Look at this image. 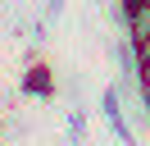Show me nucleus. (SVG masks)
I'll list each match as a JSON object with an SVG mask.
<instances>
[{"label": "nucleus", "instance_id": "nucleus-3", "mask_svg": "<svg viewBox=\"0 0 150 146\" xmlns=\"http://www.w3.org/2000/svg\"><path fill=\"white\" fill-rule=\"evenodd\" d=\"M137 87H150V59L137 64Z\"/></svg>", "mask_w": 150, "mask_h": 146}, {"label": "nucleus", "instance_id": "nucleus-2", "mask_svg": "<svg viewBox=\"0 0 150 146\" xmlns=\"http://www.w3.org/2000/svg\"><path fill=\"white\" fill-rule=\"evenodd\" d=\"M132 50H137V64H141V59H150V32L141 36V41H132Z\"/></svg>", "mask_w": 150, "mask_h": 146}, {"label": "nucleus", "instance_id": "nucleus-1", "mask_svg": "<svg viewBox=\"0 0 150 146\" xmlns=\"http://www.w3.org/2000/svg\"><path fill=\"white\" fill-rule=\"evenodd\" d=\"M123 27H127V41H141V36L150 32V0H141V5H132V9H127Z\"/></svg>", "mask_w": 150, "mask_h": 146}]
</instances>
